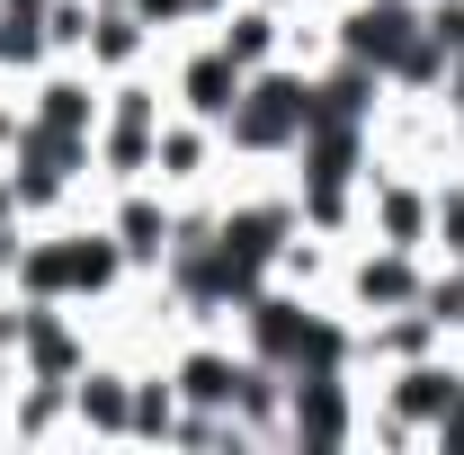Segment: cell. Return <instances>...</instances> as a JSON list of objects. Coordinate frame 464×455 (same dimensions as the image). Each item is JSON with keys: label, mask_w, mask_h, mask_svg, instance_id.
<instances>
[{"label": "cell", "mask_w": 464, "mask_h": 455, "mask_svg": "<svg viewBox=\"0 0 464 455\" xmlns=\"http://www.w3.org/2000/svg\"><path fill=\"white\" fill-rule=\"evenodd\" d=\"M81 411H99V420H125V402H116V375H90V384H81Z\"/></svg>", "instance_id": "cell-1"}, {"label": "cell", "mask_w": 464, "mask_h": 455, "mask_svg": "<svg viewBox=\"0 0 464 455\" xmlns=\"http://www.w3.org/2000/svg\"><path fill=\"white\" fill-rule=\"evenodd\" d=\"M268 45V18H232V36H224V54H259Z\"/></svg>", "instance_id": "cell-2"}]
</instances>
